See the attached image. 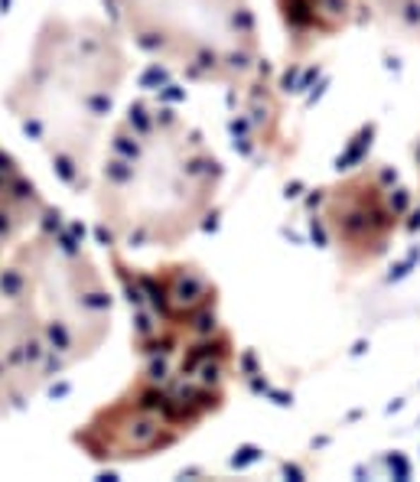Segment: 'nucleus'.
Instances as JSON below:
<instances>
[{
    "instance_id": "nucleus-1",
    "label": "nucleus",
    "mask_w": 420,
    "mask_h": 482,
    "mask_svg": "<svg viewBox=\"0 0 420 482\" xmlns=\"http://www.w3.org/2000/svg\"><path fill=\"white\" fill-rule=\"evenodd\" d=\"M143 368L124 398L104 407L85 433L95 457H140L193 430L225 394L232 346L215 323L205 280L186 267L137 277Z\"/></svg>"
},
{
    "instance_id": "nucleus-2",
    "label": "nucleus",
    "mask_w": 420,
    "mask_h": 482,
    "mask_svg": "<svg viewBox=\"0 0 420 482\" xmlns=\"http://www.w3.org/2000/svg\"><path fill=\"white\" fill-rule=\"evenodd\" d=\"M36 205L40 203H36L33 183H26L23 173L17 169V163H10L0 153V229L17 238V231L30 222ZM4 245L7 241L0 238V251H4Z\"/></svg>"
}]
</instances>
